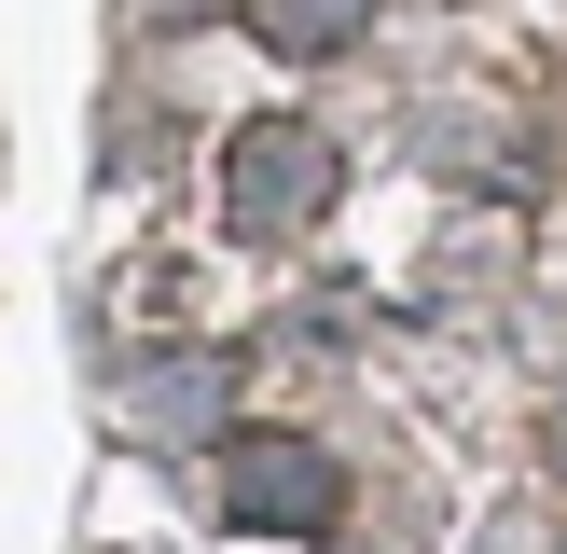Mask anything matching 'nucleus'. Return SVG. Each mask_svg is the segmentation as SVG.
<instances>
[{
    "mask_svg": "<svg viewBox=\"0 0 567 554\" xmlns=\"http://www.w3.org/2000/svg\"><path fill=\"white\" fill-rule=\"evenodd\" d=\"M138 430H153V443L221 430V360H153V375H138Z\"/></svg>",
    "mask_w": 567,
    "mask_h": 554,
    "instance_id": "3",
    "label": "nucleus"
},
{
    "mask_svg": "<svg viewBox=\"0 0 567 554\" xmlns=\"http://www.w3.org/2000/svg\"><path fill=\"white\" fill-rule=\"evenodd\" d=\"M221 513L277 526V541H332V526H347V471H332V443H305V430H236L221 443Z\"/></svg>",
    "mask_w": 567,
    "mask_h": 554,
    "instance_id": "1",
    "label": "nucleus"
},
{
    "mask_svg": "<svg viewBox=\"0 0 567 554\" xmlns=\"http://www.w3.org/2000/svg\"><path fill=\"white\" fill-rule=\"evenodd\" d=\"M332 138L319 125H249L236 153H221V208H236V236H305V222L332 208Z\"/></svg>",
    "mask_w": 567,
    "mask_h": 554,
    "instance_id": "2",
    "label": "nucleus"
},
{
    "mask_svg": "<svg viewBox=\"0 0 567 554\" xmlns=\"http://www.w3.org/2000/svg\"><path fill=\"white\" fill-rule=\"evenodd\" d=\"M249 28L277 55H347V42H374V0H249Z\"/></svg>",
    "mask_w": 567,
    "mask_h": 554,
    "instance_id": "4",
    "label": "nucleus"
}]
</instances>
